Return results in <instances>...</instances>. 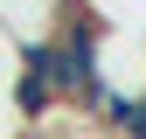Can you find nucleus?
Here are the masks:
<instances>
[{"instance_id":"f03ea898","label":"nucleus","mask_w":146,"mask_h":139,"mask_svg":"<svg viewBox=\"0 0 146 139\" xmlns=\"http://www.w3.org/2000/svg\"><path fill=\"white\" fill-rule=\"evenodd\" d=\"M7 139H63V132H49V125H21V132H7Z\"/></svg>"},{"instance_id":"f257e3e1","label":"nucleus","mask_w":146,"mask_h":139,"mask_svg":"<svg viewBox=\"0 0 146 139\" xmlns=\"http://www.w3.org/2000/svg\"><path fill=\"white\" fill-rule=\"evenodd\" d=\"M7 104H14V118H21V125H42V118H56L63 111V97H56V83L42 77V70H14V83H7Z\"/></svg>"}]
</instances>
